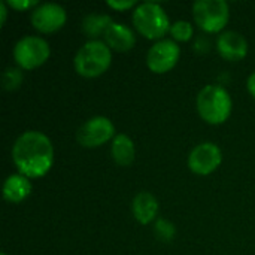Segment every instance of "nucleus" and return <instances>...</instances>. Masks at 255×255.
<instances>
[{
    "label": "nucleus",
    "mask_w": 255,
    "mask_h": 255,
    "mask_svg": "<svg viewBox=\"0 0 255 255\" xmlns=\"http://www.w3.org/2000/svg\"><path fill=\"white\" fill-rule=\"evenodd\" d=\"M12 161L18 173L28 179L45 176L54 163V146L51 139L36 130L19 134L12 146Z\"/></svg>",
    "instance_id": "f257e3e1"
},
{
    "label": "nucleus",
    "mask_w": 255,
    "mask_h": 255,
    "mask_svg": "<svg viewBox=\"0 0 255 255\" xmlns=\"http://www.w3.org/2000/svg\"><path fill=\"white\" fill-rule=\"evenodd\" d=\"M197 112L200 118L211 124L220 126L230 118L233 102L229 91L221 85H206L197 94Z\"/></svg>",
    "instance_id": "f03ea898"
},
{
    "label": "nucleus",
    "mask_w": 255,
    "mask_h": 255,
    "mask_svg": "<svg viewBox=\"0 0 255 255\" xmlns=\"http://www.w3.org/2000/svg\"><path fill=\"white\" fill-rule=\"evenodd\" d=\"M112 63V51L103 40H88L76 52L73 58L75 70L82 78H99Z\"/></svg>",
    "instance_id": "7ed1b4c3"
},
{
    "label": "nucleus",
    "mask_w": 255,
    "mask_h": 255,
    "mask_svg": "<svg viewBox=\"0 0 255 255\" xmlns=\"http://www.w3.org/2000/svg\"><path fill=\"white\" fill-rule=\"evenodd\" d=\"M131 21L139 34L157 42L164 39L172 25L163 6L154 1L139 3L133 10Z\"/></svg>",
    "instance_id": "20e7f679"
},
{
    "label": "nucleus",
    "mask_w": 255,
    "mask_h": 255,
    "mask_svg": "<svg viewBox=\"0 0 255 255\" xmlns=\"http://www.w3.org/2000/svg\"><path fill=\"white\" fill-rule=\"evenodd\" d=\"M193 18L203 31L218 33L230 19V7L224 0H197L193 4Z\"/></svg>",
    "instance_id": "39448f33"
},
{
    "label": "nucleus",
    "mask_w": 255,
    "mask_h": 255,
    "mask_svg": "<svg viewBox=\"0 0 255 255\" xmlns=\"http://www.w3.org/2000/svg\"><path fill=\"white\" fill-rule=\"evenodd\" d=\"M51 55L49 43L40 36H24L13 48V60L22 70H33L48 61Z\"/></svg>",
    "instance_id": "423d86ee"
},
{
    "label": "nucleus",
    "mask_w": 255,
    "mask_h": 255,
    "mask_svg": "<svg viewBox=\"0 0 255 255\" xmlns=\"http://www.w3.org/2000/svg\"><path fill=\"white\" fill-rule=\"evenodd\" d=\"M115 126L108 117H93L87 120L76 131V140L84 148H97L114 139Z\"/></svg>",
    "instance_id": "0eeeda50"
},
{
    "label": "nucleus",
    "mask_w": 255,
    "mask_h": 255,
    "mask_svg": "<svg viewBox=\"0 0 255 255\" xmlns=\"http://www.w3.org/2000/svg\"><path fill=\"white\" fill-rule=\"evenodd\" d=\"M181 49L172 39H161L155 42L146 54V66L151 72L163 75L170 72L179 61Z\"/></svg>",
    "instance_id": "6e6552de"
},
{
    "label": "nucleus",
    "mask_w": 255,
    "mask_h": 255,
    "mask_svg": "<svg viewBox=\"0 0 255 255\" xmlns=\"http://www.w3.org/2000/svg\"><path fill=\"white\" fill-rule=\"evenodd\" d=\"M223 163V152L218 145L212 142L199 143L188 154V169L200 176L214 173Z\"/></svg>",
    "instance_id": "1a4fd4ad"
},
{
    "label": "nucleus",
    "mask_w": 255,
    "mask_h": 255,
    "mask_svg": "<svg viewBox=\"0 0 255 255\" xmlns=\"http://www.w3.org/2000/svg\"><path fill=\"white\" fill-rule=\"evenodd\" d=\"M30 21L37 31L43 34H51L64 27L67 21V13L64 7L57 3H42L31 10Z\"/></svg>",
    "instance_id": "9d476101"
},
{
    "label": "nucleus",
    "mask_w": 255,
    "mask_h": 255,
    "mask_svg": "<svg viewBox=\"0 0 255 255\" xmlns=\"http://www.w3.org/2000/svg\"><path fill=\"white\" fill-rule=\"evenodd\" d=\"M217 49L224 60L241 61L248 55V40L244 34L233 30H227L218 36Z\"/></svg>",
    "instance_id": "9b49d317"
},
{
    "label": "nucleus",
    "mask_w": 255,
    "mask_h": 255,
    "mask_svg": "<svg viewBox=\"0 0 255 255\" xmlns=\"http://www.w3.org/2000/svg\"><path fill=\"white\" fill-rule=\"evenodd\" d=\"M103 42L111 48V51L115 52H127L133 49L136 43V34L131 30V27L121 24V22H112L108 31L103 36Z\"/></svg>",
    "instance_id": "f8f14e48"
},
{
    "label": "nucleus",
    "mask_w": 255,
    "mask_h": 255,
    "mask_svg": "<svg viewBox=\"0 0 255 255\" xmlns=\"http://www.w3.org/2000/svg\"><path fill=\"white\" fill-rule=\"evenodd\" d=\"M131 212H133L134 220L139 224L148 226V224H151L155 220V217L158 214V202H157V199L151 193L140 191L133 199Z\"/></svg>",
    "instance_id": "ddd939ff"
},
{
    "label": "nucleus",
    "mask_w": 255,
    "mask_h": 255,
    "mask_svg": "<svg viewBox=\"0 0 255 255\" xmlns=\"http://www.w3.org/2000/svg\"><path fill=\"white\" fill-rule=\"evenodd\" d=\"M31 181L21 175H9L3 184V199L9 203H21L31 194Z\"/></svg>",
    "instance_id": "4468645a"
},
{
    "label": "nucleus",
    "mask_w": 255,
    "mask_h": 255,
    "mask_svg": "<svg viewBox=\"0 0 255 255\" xmlns=\"http://www.w3.org/2000/svg\"><path fill=\"white\" fill-rule=\"evenodd\" d=\"M111 154H112L114 161L118 166L127 167L134 161V155H136L134 142L126 133H118L112 140Z\"/></svg>",
    "instance_id": "2eb2a0df"
},
{
    "label": "nucleus",
    "mask_w": 255,
    "mask_h": 255,
    "mask_svg": "<svg viewBox=\"0 0 255 255\" xmlns=\"http://www.w3.org/2000/svg\"><path fill=\"white\" fill-rule=\"evenodd\" d=\"M112 22V18L106 13H88L84 16L81 28L90 40H100L99 37L105 36Z\"/></svg>",
    "instance_id": "dca6fc26"
},
{
    "label": "nucleus",
    "mask_w": 255,
    "mask_h": 255,
    "mask_svg": "<svg viewBox=\"0 0 255 255\" xmlns=\"http://www.w3.org/2000/svg\"><path fill=\"white\" fill-rule=\"evenodd\" d=\"M193 25L190 21H185V19H179V21H175L172 25H170V36H172V40L175 42H188L191 37H193Z\"/></svg>",
    "instance_id": "f3484780"
},
{
    "label": "nucleus",
    "mask_w": 255,
    "mask_h": 255,
    "mask_svg": "<svg viewBox=\"0 0 255 255\" xmlns=\"http://www.w3.org/2000/svg\"><path fill=\"white\" fill-rule=\"evenodd\" d=\"M22 79H24L22 69H19V67H7L3 72V88L7 90V91H13L22 84Z\"/></svg>",
    "instance_id": "a211bd4d"
},
{
    "label": "nucleus",
    "mask_w": 255,
    "mask_h": 255,
    "mask_svg": "<svg viewBox=\"0 0 255 255\" xmlns=\"http://www.w3.org/2000/svg\"><path fill=\"white\" fill-rule=\"evenodd\" d=\"M154 233H155V236H157L160 241H163V242H170V241L175 238L176 229H175V226H173L170 221L157 220L155 227H154Z\"/></svg>",
    "instance_id": "6ab92c4d"
},
{
    "label": "nucleus",
    "mask_w": 255,
    "mask_h": 255,
    "mask_svg": "<svg viewBox=\"0 0 255 255\" xmlns=\"http://www.w3.org/2000/svg\"><path fill=\"white\" fill-rule=\"evenodd\" d=\"M6 3L9 7L15 10H28V9H34L39 6L37 0H7Z\"/></svg>",
    "instance_id": "aec40b11"
},
{
    "label": "nucleus",
    "mask_w": 255,
    "mask_h": 255,
    "mask_svg": "<svg viewBox=\"0 0 255 255\" xmlns=\"http://www.w3.org/2000/svg\"><path fill=\"white\" fill-rule=\"evenodd\" d=\"M106 4L114 9V10H120V12H124V10H128L134 6H137V3L134 0H108Z\"/></svg>",
    "instance_id": "412c9836"
},
{
    "label": "nucleus",
    "mask_w": 255,
    "mask_h": 255,
    "mask_svg": "<svg viewBox=\"0 0 255 255\" xmlns=\"http://www.w3.org/2000/svg\"><path fill=\"white\" fill-rule=\"evenodd\" d=\"M247 88L250 91V94L255 99V72H253L250 76H248V81H247Z\"/></svg>",
    "instance_id": "4be33fe9"
},
{
    "label": "nucleus",
    "mask_w": 255,
    "mask_h": 255,
    "mask_svg": "<svg viewBox=\"0 0 255 255\" xmlns=\"http://www.w3.org/2000/svg\"><path fill=\"white\" fill-rule=\"evenodd\" d=\"M6 16H7V3L0 1V25H4Z\"/></svg>",
    "instance_id": "5701e85b"
},
{
    "label": "nucleus",
    "mask_w": 255,
    "mask_h": 255,
    "mask_svg": "<svg viewBox=\"0 0 255 255\" xmlns=\"http://www.w3.org/2000/svg\"><path fill=\"white\" fill-rule=\"evenodd\" d=\"M0 255H7V254H6V253H1V254H0Z\"/></svg>",
    "instance_id": "b1692460"
}]
</instances>
